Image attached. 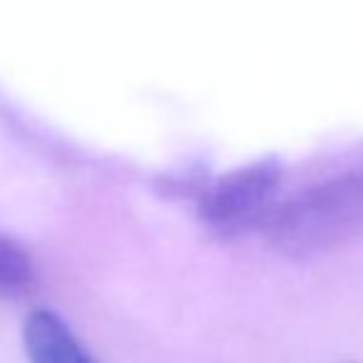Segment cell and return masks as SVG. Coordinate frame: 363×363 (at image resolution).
Here are the masks:
<instances>
[{
	"mask_svg": "<svg viewBox=\"0 0 363 363\" xmlns=\"http://www.w3.org/2000/svg\"><path fill=\"white\" fill-rule=\"evenodd\" d=\"M363 235V168L304 188L267 218V238L287 257L309 259Z\"/></svg>",
	"mask_w": 363,
	"mask_h": 363,
	"instance_id": "6da1fadb",
	"label": "cell"
},
{
	"mask_svg": "<svg viewBox=\"0 0 363 363\" xmlns=\"http://www.w3.org/2000/svg\"><path fill=\"white\" fill-rule=\"evenodd\" d=\"M282 181L277 158H259L208 183L198 196V218L218 238H240L267 223Z\"/></svg>",
	"mask_w": 363,
	"mask_h": 363,
	"instance_id": "7a4b0ae2",
	"label": "cell"
},
{
	"mask_svg": "<svg viewBox=\"0 0 363 363\" xmlns=\"http://www.w3.org/2000/svg\"><path fill=\"white\" fill-rule=\"evenodd\" d=\"M23 346L30 363H96L72 326L48 306L28 314L23 324Z\"/></svg>",
	"mask_w": 363,
	"mask_h": 363,
	"instance_id": "3957f363",
	"label": "cell"
},
{
	"mask_svg": "<svg viewBox=\"0 0 363 363\" xmlns=\"http://www.w3.org/2000/svg\"><path fill=\"white\" fill-rule=\"evenodd\" d=\"M35 287H38V264L33 255L13 238L0 235V301L25 299L33 294Z\"/></svg>",
	"mask_w": 363,
	"mask_h": 363,
	"instance_id": "277c9868",
	"label": "cell"
}]
</instances>
